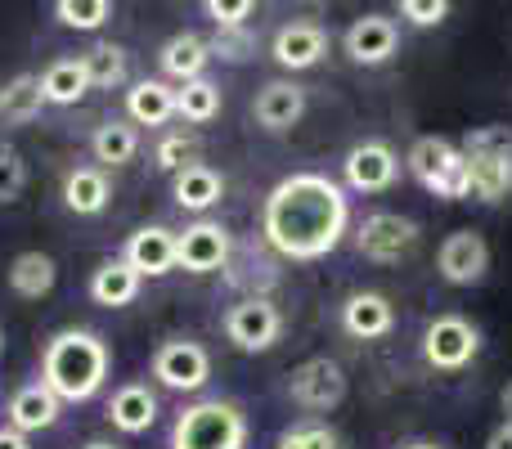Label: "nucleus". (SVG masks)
Masks as SVG:
<instances>
[{
	"instance_id": "f257e3e1",
	"label": "nucleus",
	"mask_w": 512,
	"mask_h": 449,
	"mask_svg": "<svg viewBox=\"0 0 512 449\" xmlns=\"http://www.w3.org/2000/svg\"><path fill=\"white\" fill-rule=\"evenodd\" d=\"M351 229V198L324 171H292L265 194L261 238L283 261H319Z\"/></svg>"
},
{
	"instance_id": "f03ea898",
	"label": "nucleus",
	"mask_w": 512,
	"mask_h": 449,
	"mask_svg": "<svg viewBox=\"0 0 512 449\" xmlns=\"http://www.w3.org/2000/svg\"><path fill=\"white\" fill-rule=\"evenodd\" d=\"M113 351L90 328H59L41 351V382L63 400V405H86L104 391Z\"/></svg>"
},
{
	"instance_id": "7ed1b4c3",
	"label": "nucleus",
	"mask_w": 512,
	"mask_h": 449,
	"mask_svg": "<svg viewBox=\"0 0 512 449\" xmlns=\"http://www.w3.org/2000/svg\"><path fill=\"white\" fill-rule=\"evenodd\" d=\"M468 158V189L477 203H508L512 198V131L508 126H472L463 135Z\"/></svg>"
},
{
	"instance_id": "20e7f679",
	"label": "nucleus",
	"mask_w": 512,
	"mask_h": 449,
	"mask_svg": "<svg viewBox=\"0 0 512 449\" xmlns=\"http://www.w3.org/2000/svg\"><path fill=\"white\" fill-rule=\"evenodd\" d=\"M171 449H248V414L234 400H198L171 423Z\"/></svg>"
},
{
	"instance_id": "39448f33",
	"label": "nucleus",
	"mask_w": 512,
	"mask_h": 449,
	"mask_svg": "<svg viewBox=\"0 0 512 449\" xmlns=\"http://www.w3.org/2000/svg\"><path fill=\"white\" fill-rule=\"evenodd\" d=\"M405 167L432 198H445V203H463V198H472L468 158H463L459 144L441 140V135H423V140H414Z\"/></svg>"
},
{
	"instance_id": "423d86ee",
	"label": "nucleus",
	"mask_w": 512,
	"mask_h": 449,
	"mask_svg": "<svg viewBox=\"0 0 512 449\" xmlns=\"http://www.w3.org/2000/svg\"><path fill=\"white\" fill-rule=\"evenodd\" d=\"M149 373L158 387L167 391H203L207 378H212V355H207L203 342H194V337H167V342H158V351H153L149 360Z\"/></svg>"
},
{
	"instance_id": "0eeeda50",
	"label": "nucleus",
	"mask_w": 512,
	"mask_h": 449,
	"mask_svg": "<svg viewBox=\"0 0 512 449\" xmlns=\"http://www.w3.org/2000/svg\"><path fill=\"white\" fill-rule=\"evenodd\" d=\"M477 351H481V333L463 315H436L423 328V360L441 373L468 369L477 360Z\"/></svg>"
},
{
	"instance_id": "6e6552de",
	"label": "nucleus",
	"mask_w": 512,
	"mask_h": 449,
	"mask_svg": "<svg viewBox=\"0 0 512 449\" xmlns=\"http://www.w3.org/2000/svg\"><path fill=\"white\" fill-rule=\"evenodd\" d=\"M225 337H230L239 351H270L283 337V310L270 297H243L225 310Z\"/></svg>"
},
{
	"instance_id": "1a4fd4ad",
	"label": "nucleus",
	"mask_w": 512,
	"mask_h": 449,
	"mask_svg": "<svg viewBox=\"0 0 512 449\" xmlns=\"http://www.w3.org/2000/svg\"><path fill=\"white\" fill-rule=\"evenodd\" d=\"M288 396L292 405L310 409V414H328V409H337L346 400V369L337 360H328V355H315V360L292 369Z\"/></svg>"
},
{
	"instance_id": "9d476101",
	"label": "nucleus",
	"mask_w": 512,
	"mask_h": 449,
	"mask_svg": "<svg viewBox=\"0 0 512 449\" xmlns=\"http://www.w3.org/2000/svg\"><path fill=\"white\" fill-rule=\"evenodd\" d=\"M414 247H418V225L400 212H373L355 229V252H360L364 261L391 265V261H400V256H409Z\"/></svg>"
},
{
	"instance_id": "9b49d317",
	"label": "nucleus",
	"mask_w": 512,
	"mask_h": 449,
	"mask_svg": "<svg viewBox=\"0 0 512 449\" xmlns=\"http://www.w3.org/2000/svg\"><path fill=\"white\" fill-rule=\"evenodd\" d=\"M234 238L221 221H194L176 234V270L185 274H216L230 265Z\"/></svg>"
},
{
	"instance_id": "f8f14e48",
	"label": "nucleus",
	"mask_w": 512,
	"mask_h": 449,
	"mask_svg": "<svg viewBox=\"0 0 512 449\" xmlns=\"http://www.w3.org/2000/svg\"><path fill=\"white\" fill-rule=\"evenodd\" d=\"M396 176H400V158H396V149L382 140L355 144L342 158V180L355 194H382V189L396 185Z\"/></svg>"
},
{
	"instance_id": "ddd939ff",
	"label": "nucleus",
	"mask_w": 512,
	"mask_h": 449,
	"mask_svg": "<svg viewBox=\"0 0 512 449\" xmlns=\"http://www.w3.org/2000/svg\"><path fill=\"white\" fill-rule=\"evenodd\" d=\"M436 270H441V279L454 283V288H472V283H481L486 270H490L486 238H481L477 229H454V234L441 243V252H436Z\"/></svg>"
},
{
	"instance_id": "4468645a",
	"label": "nucleus",
	"mask_w": 512,
	"mask_h": 449,
	"mask_svg": "<svg viewBox=\"0 0 512 449\" xmlns=\"http://www.w3.org/2000/svg\"><path fill=\"white\" fill-rule=\"evenodd\" d=\"M270 54L283 72L315 68V63L328 54V27L315 23V18H292V23H283L279 32H274Z\"/></svg>"
},
{
	"instance_id": "2eb2a0df",
	"label": "nucleus",
	"mask_w": 512,
	"mask_h": 449,
	"mask_svg": "<svg viewBox=\"0 0 512 449\" xmlns=\"http://www.w3.org/2000/svg\"><path fill=\"white\" fill-rule=\"evenodd\" d=\"M396 45H400V27H396V18H387V14L355 18L342 36L346 59L360 63V68H378V63H387L391 54H396Z\"/></svg>"
},
{
	"instance_id": "dca6fc26",
	"label": "nucleus",
	"mask_w": 512,
	"mask_h": 449,
	"mask_svg": "<svg viewBox=\"0 0 512 449\" xmlns=\"http://www.w3.org/2000/svg\"><path fill=\"white\" fill-rule=\"evenodd\" d=\"M59 418H63V400L54 396L41 378L23 382V387L9 396V405H5V423L14 427V432H23V436L50 432V427H59Z\"/></svg>"
},
{
	"instance_id": "f3484780",
	"label": "nucleus",
	"mask_w": 512,
	"mask_h": 449,
	"mask_svg": "<svg viewBox=\"0 0 512 449\" xmlns=\"http://www.w3.org/2000/svg\"><path fill=\"white\" fill-rule=\"evenodd\" d=\"M122 261L140 279H162L176 270V229L167 225H140L122 247Z\"/></svg>"
},
{
	"instance_id": "a211bd4d",
	"label": "nucleus",
	"mask_w": 512,
	"mask_h": 449,
	"mask_svg": "<svg viewBox=\"0 0 512 449\" xmlns=\"http://www.w3.org/2000/svg\"><path fill=\"white\" fill-rule=\"evenodd\" d=\"M301 113H306V90H301L297 81H265V86L256 90V99H252L256 126L270 131V135L292 131V126L301 122Z\"/></svg>"
},
{
	"instance_id": "6ab92c4d",
	"label": "nucleus",
	"mask_w": 512,
	"mask_h": 449,
	"mask_svg": "<svg viewBox=\"0 0 512 449\" xmlns=\"http://www.w3.org/2000/svg\"><path fill=\"white\" fill-rule=\"evenodd\" d=\"M104 418L113 423V432L122 436H144L158 423V391L149 382H122V387L108 396Z\"/></svg>"
},
{
	"instance_id": "aec40b11",
	"label": "nucleus",
	"mask_w": 512,
	"mask_h": 449,
	"mask_svg": "<svg viewBox=\"0 0 512 449\" xmlns=\"http://www.w3.org/2000/svg\"><path fill=\"white\" fill-rule=\"evenodd\" d=\"M342 328L355 342H378L396 328V306L382 292H351L342 301Z\"/></svg>"
},
{
	"instance_id": "412c9836",
	"label": "nucleus",
	"mask_w": 512,
	"mask_h": 449,
	"mask_svg": "<svg viewBox=\"0 0 512 449\" xmlns=\"http://www.w3.org/2000/svg\"><path fill=\"white\" fill-rule=\"evenodd\" d=\"M207 63H212V45H207L198 32H176V36H171V41L158 50L162 81H176V86L207 77Z\"/></svg>"
},
{
	"instance_id": "4be33fe9",
	"label": "nucleus",
	"mask_w": 512,
	"mask_h": 449,
	"mask_svg": "<svg viewBox=\"0 0 512 449\" xmlns=\"http://www.w3.org/2000/svg\"><path fill=\"white\" fill-rule=\"evenodd\" d=\"M126 117L131 126H167L176 117V86L162 77H144L126 90Z\"/></svg>"
},
{
	"instance_id": "5701e85b",
	"label": "nucleus",
	"mask_w": 512,
	"mask_h": 449,
	"mask_svg": "<svg viewBox=\"0 0 512 449\" xmlns=\"http://www.w3.org/2000/svg\"><path fill=\"white\" fill-rule=\"evenodd\" d=\"M108 203H113V185L104 167H72L63 176V207L72 216H99Z\"/></svg>"
},
{
	"instance_id": "b1692460",
	"label": "nucleus",
	"mask_w": 512,
	"mask_h": 449,
	"mask_svg": "<svg viewBox=\"0 0 512 449\" xmlns=\"http://www.w3.org/2000/svg\"><path fill=\"white\" fill-rule=\"evenodd\" d=\"M140 283L144 279L122 261V256H108V261H99L95 274H90V301H95V306H108V310H122L140 297Z\"/></svg>"
},
{
	"instance_id": "393cba45",
	"label": "nucleus",
	"mask_w": 512,
	"mask_h": 449,
	"mask_svg": "<svg viewBox=\"0 0 512 449\" xmlns=\"http://www.w3.org/2000/svg\"><path fill=\"white\" fill-rule=\"evenodd\" d=\"M54 283H59V265H54L50 252H18L9 261V288H14V297L41 301L54 292Z\"/></svg>"
},
{
	"instance_id": "a878e982",
	"label": "nucleus",
	"mask_w": 512,
	"mask_h": 449,
	"mask_svg": "<svg viewBox=\"0 0 512 449\" xmlns=\"http://www.w3.org/2000/svg\"><path fill=\"white\" fill-rule=\"evenodd\" d=\"M171 198H176V207H185V212H207V207H216L225 198V180H221V171L207 167V162H189L176 176V185H171Z\"/></svg>"
},
{
	"instance_id": "bb28decb",
	"label": "nucleus",
	"mask_w": 512,
	"mask_h": 449,
	"mask_svg": "<svg viewBox=\"0 0 512 449\" xmlns=\"http://www.w3.org/2000/svg\"><path fill=\"white\" fill-rule=\"evenodd\" d=\"M86 90H90V77H86L81 54H77V59H54L50 68L41 72V95H45V104H54V108L81 104V99H86Z\"/></svg>"
},
{
	"instance_id": "cd10ccee",
	"label": "nucleus",
	"mask_w": 512,
	"mask_h": 449,
	"mask_svg": "<svg viewBox=\"0 0 512 449\" xmlns=\"http://www.w3.org/2000/svg\"><path fill=\"white\" fill-rule=\"evenodd\" d=\"M90 153H95L99 167H126V162H135V153H140V131H135L131 122H99L95 135H90Z\"/></svg>"
},
{
	"instance_id": "c85d7f7f",
	"label": "nucleus",
	"mask_w": 512,
	"mask_h": 449,
	"mask_svg": "<svg viewBox=\"0 0 512 449\" xmlns=\"http://www.w3.org/2000/svg\"><path fill=\"white\" fill-rule=\"evenodd\" d=\"M45 108V95H41V77L23 72L14 77L9 86H0V122L5 126H32Z\"/></svg>"
},
{
	"instance_id": "c756f323",
	"label": "nucleus",
	"mask_w": 512,
	"mask_h": 449,
	"mask_svg": "<svg viewBox=\"0 0 512 449\" xmlns=\"http://www.w3.org/2000/svg\"><path fill=\"white\" fill-rule=\"evenodd\" d=\"M221 86H216L212 77H198V81H185V86H176V117H185L189 126H207L221 117Z\"/></svg>"
},
{
	"instance_id": "7c9ffc66",
	"label": "nucleus",
	"mask_w": 512,
	"mask_h": 449,
	"mask_svg": "<svg viewBox=\"0 0 512 449\" xmlns=\"http://www.w3.org/2000/svg\"><path fill=\"white\" fill-rule=\"evenodd\" d=\"M81 63H86L90 90H117V86H126V50H122V45L95 41L86 54H81Z\"/></svg>"
},
{
	"instance_id": "2f4dec72",
	"label": "nucleus",
	"mask_w": 512,
	"mask_h": 449,
	"mask_svg": "<svg viewBox=\"0 0 512 449\" xmlns=\"http://www.w3.org/2000/svg\"><path fill=\"white\" fill-rule=\"evenodd\" d=\"M113 18V0H54V23L72 32H99Z\"/></svg>"
},
{
	"instance_id": "473e14b6",
	"label": "nucleus",
	"mask_w": 512,
	"mask_h": 449,
	"mask_svg": "<svg viewBox=\"0 0 512 449\" xmlns=\"http://www.w3.org/2000/svg\"><path fill=\"white\" fill-rule=\"evenodd\" d=\"M23 185H27V162H23V153H18L14 144L0 135V203H14V198L23 194Z\"/></svg>"
},
{
	"instance_id": "72a5a7b5",
	"label": "nucleus",
	"mask_w": 512,
	"mask_h": 449,
	"mask_svg": "<svg viewBox=\"0 0 512 449\" xmlns=\"http://www.w3.org/2000/svg\"><path fill=\"white\" fill-rule=\"evenodd\" d=\"M279 449H342V436L324 423H297L279 436Z\"/></svg>"
},
{
	"instance_id": "f704fd0d",
	"label": "nucleus",
	"mask_w": 512,
	"mask_h": 449,
	"mask_svg": "<svg viewBox=\"0 0 512 449\" xmlns=\"http://www.w3.org/2000/svg\"><path fill=\"white\" fill-rule=\"evenodd\" d=\"M203 14L216 23V32H239V27H248V18L256 14L252 0H207Z\"/></svg>"
},
{
	"instance_id": "c9c22d12",
	"label": "nucleus",
	"mask_w": 512,
	"mask_h": 449,
	"mask_svg": "<svg viewBox=\"0 0 512 449\" xmlns=\"http://www.w3.org/2000/svg\"><path fill=\"white\" fill-rule=\"evenodd\" d=\"M207 45H212V59H225V63H243V59H252V50H256L248 27H239V32H216V41H207Z\"/></svg>"
},
{
	"instance_id": "e433bc0d",
	"label": "nucleus",
	"mask_w": 512,
	"mask_h": 449,
	"mask_svg": "<svg viewBox=\"0 0 512 449\" xmlns=\"http://www.w3.org/2000/svg\"><path fill=\"white\" fill-rule=\"evenodd\" d=\"M189 158H194V140H189V135H167V140L158 144V153H153V162H158L162 171H171V176H180V171L189 167Z\"/></svg>"
},
{
	"instance_id": "4c0bfd02",
	"label": "nucleus",
	"mask_w": 512,
	"mask_h": 449,
	"mask_svg": "<svg viewBox=\"0 0 512 449\" xmlns=\"http://www.w3.org/2000/svg\"><path fill=\"white\" fill-rule=\"evenodd\" d=\"M400 18H409L414 27H441L450 18L445 0H400Z\"/></svg>"
},
{
	"instance_id": "58836bf2",
	"label": "nucleus",
	"mask_w": 512,
	"mask_h": 449,
	"mask_svg": "<svg viewBox=\"0 0 512 449\" xmlns=\"http://www.w3.org/2000/svg\"><path fill=\"white\" fill-rule=\"evenodd\" d=\"M0 449H32V436H23L9 423H0Z\"/></svg>"
},
{
	"instance_id": "ea45409f",
	"label": "nucleus",
	"mask_w": 512,
	"mask_h": 449,
	"mask_svg": "<svg viewBox=\"0 0 512 449\" xmlns=\"http://www.w3.org/2000/svg\"><path fill=\"white\" fill-rule=\"evenodd\" d=\"M486 449H512V427L508 423L495 427V432H490V441H486Z\"/></svg>"
},
{
	"instance_id": "a19ab883",
	"label": "nucleus",
	"mask_w": 512,
	"mask_h": 449,
	"mask_svg": "<svg viewBox=\"0 0 512 449\" xmlns=\"http://www.w3.org/2000/svg\"><path fill=\"white\" fill-rule=\"evenodd\" d=\"M499 405H504V423L512 427V382L504 387V396H499Z\"/></svg>"
},
{
	"instance_id": "79ce46f5",
	"label": "nucleus",
	"mask_w": 512,
	"mask_h": 449,
	"mask_svg": "<svg viewBox=\"0 0 512 449\" xmlns=\"http://www.w3.org/2000/svg\"><path fill=\"white\" fill-rule=\"evenodd\" d=\"M400 449H445V445H432V441H414V445H400Z\"/></svg>"
},
{
	"instance_id": "37998d69",
	"label": "nucleus",
	"mask_w": 512,
	"mask_h": 449,
	"mask_svg": "<svg viewBox=\"0 0 512 449\" xmlns=\"http://www.w3.org/2000/svg\"><path fill=\"white\" fill-rule=\"evenodd\" d=\"M81 449H117L113 441H90V445H81Z\"/></svg>"
},
{
	"instance_id": "c03bdc74",
	"label": "nucleus",
	"mask_w": 512,
	"mask_h": 449,
	"mask_svg": "<svg viewBox=\"0 0 512 449\" xmlns=\"http://www.w3.org/2000/svg\"><path fill=\"white\" fill-rule=\"evenodd\" d=\"M0 355H5V328H0Z\"/></svg>"
}]
</instances>
